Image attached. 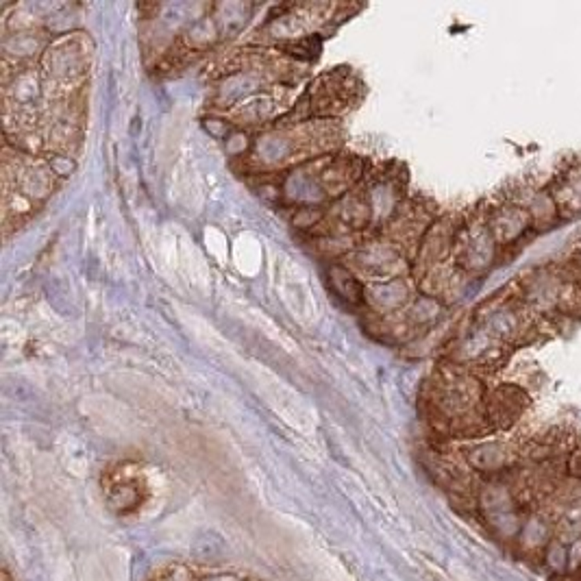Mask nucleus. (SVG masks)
Instances as JSON below:
<instances>
[{
  "label": "nucleus",
  "instance_id": "1",
  "mask_svg": "<svg viewBox=\"0 0 581 581\" xmlns=\"http://www.w3.org/2000/svg\"><path fill=\"white\" fill-rule=\"evenodd\" d=\"M150 581H263L255 575L224 566H209L196 562H172L155 573Z\"/></svg>",
  "mask_w": 581,
  "mask_h": 581
}]
</instances>
